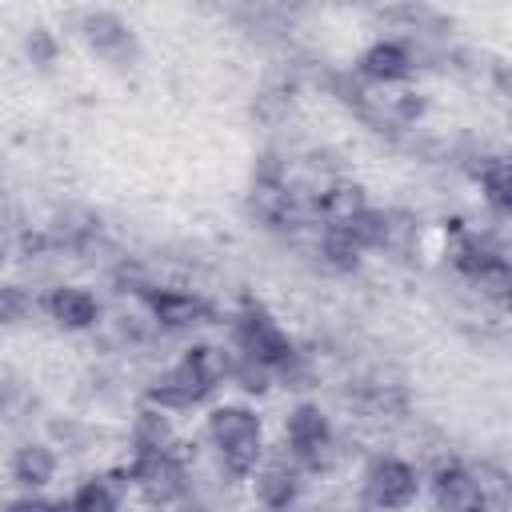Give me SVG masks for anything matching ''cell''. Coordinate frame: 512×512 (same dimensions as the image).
Segmentation results:
<instances>
[{
	"label": "cell",
	"instance_id": "1",
	"mask_svg": "<svg viewBox=\"0 0 512 512\" xmlns=\"http://www.w3.org/2000/svg\"><path fill=\"white\" fill-rule=\"evenodd\" d=\"M228 352L212 348V344H192L168 372H160L148 388V404L168 412V408H192L200 400H208L224 376H228Z\"/></svg>",
	"mask_w": 512,
	"mask_h": 512
},
{
	"label": "cell",
	"instance_id": "2",
	"mask_svg": "<svg viewBox=\"0 0 512 512\" xmlns=\"http://www.w3.org/2000/svg\"><path fill=\"white\" fill-rule=\"evenodd\" d=\"M208 440L220 448V460L232 476H252L264 456L260 416L244 404H220L208 412Z\"/></svg>",
	"mask_w": 512,
	"mask_h": 512
},
{
	"label": "cell",
	"instance_id": "3",
	"mask_svg": "<svg viewBox=\"0 0 512 512\" xmlns=\"http://www.w3.org/2000/svg\"><path fill=\"white\" fill-rule=\"evenodd\" d=\"M232 344L244 360L276 372V368H288L296 360V344L288 340V332L260 308V304H244V312L236 316L232 324Z\"/></svg>",
	"mask_w": 512,
	"mask_h": 512
},
{
	"label": "cell",
	"instance_id": "4",
	"mask_svg": "<svg viewBox=\"0 0 512 512\" xmlns=\"http://www.w3.org/2000/svg\"><path fill=\"white\" fill-rule=\"evenodd\" d=\"M452 264L460 276H468L472 284H480V292L504 300L508 296V284H512V272H508V260L500 248H492L488 240L464 232L456 236V248H452Z\"/></svg>",
	"mask_w": 512,
	"mask_h": 512
},
{
	"label": "cell",
	"instance_id": "5",
	"mask_svg": "<svg viewBox=\"0 0 512 512\" xmlns=\"http://www.w3.org/2000/svg\"><path fill=\"white\" fill-rule=\"evenodd\" d=\"M416 492H420V476H416V468H412L408 460H400V456H376V460L368 464V472H364V496H368V504L380 508V512H400V508H408V504L416 500Z\"/></svg>",
	"mask_w": 512,
	"mask_h": 512
},
{
	"label": "cell",
	"instance_id": "6",
	"mask_svg": "<svg viewBox=\"0 0 512 512\" xmlns=\"http://www.w3.org/2000/svg\"><path fill=\"white\" fill-rule=\"evenodd\" d=\"M128 480L132 488L148 500V504H172L188 492V472L172 452H156V456H132L128 464Z\"/></svg>",
	"mask_w": 512,
	"mask_h": 512
},
{
	"label": "cell",
	"instance_id": "7",
	"mask_svg": "<svg viewBox=\"0 0 512 512\" xmlns=\"http://www.w3.org/2000/svg\"><path fill=\"white\" fill-rule=\"evenodd\" d=\"M284 440H288V452H292L300 464L316 468V464L324 460V452L332 448V424H328L324 408H320V404H296V408L288 412Z\"/></svg>",
	"mask_w": 512,
	"mask_h": 512
},
{
	"label": "cell",
	"instance_id": "8",
	"mask_svg": "<svg viewBox=\"0 0 512 512\" xmlns=\"http://www.w3.org/2000/svg\"><path fill=\"white\" fill-rule=\"evenodd\" d=\"M80 36L88 40V48L112 64H128L136 56V32L132 24H124L116 12L108 8H96V12H84L80 16Z\"/></svg>",
	"mask_w": 512,
	"mask_h": 512
},
{
	"label": "cell",
	"instance_id": "9",
	"mask_svg": "<svg viewBox=\"0 0 512 512\" xmlns=\"http://www.w3.org/2000/svg\"><path fill=\"white\" fill-rule=\"evenodd\" d=\"M432 496L440 504V512H488V488L476 472H468L464 464H440L432 476Z\"/></svg>",
	"mask_w": 512,
	"mask_h": 512
},
{
	"label": "cell",
	"instance_id": "10",
	"mask_svg": "<svg viewBox=\"0 0 512 512\" xmlns=\"http://www.w3.org/2000/svg\"><path fill=\"white\" fill-rule=\"evenodd\" d=\"M360 76L364 80H376V84H396V80H408L412 76V52L400 44V40H376L360 52Z\"/></svg>",
	"mask_w": 512,
	"mask_h": 512
},
{
	"label": "cell",
	"instance_id": "11",
	"mask_svg": "<svg viewBox=\"0 0 512 512\" xmlns=\"http://www.w3.org/2000/svg\"><path fill=\"white\" fill-rule=\"evenodd\" d=\"M152 316L164 324V328H192L200 320H208V304L196 296V292H180V288H160V292H144Z\"/></svg>",
	"mask_w": 512,
	"mask_h": 512
},
{
	"label": "cell",
	"instance_id": "12",
	"mask_svg": "<svg viewBox=\"0 0 512 512\" xmlns=\"http://www.w3.org/2000/svg\"><path fill=\"white\" fill-rule=\"evenodd\" d=\"M48 312H52V320H56L60 328L80 332V328H92V324H96L100 304H96V296H92L88 288H80V284H60V288L48 292Z\"/></svg>",
	"mask_w": 512,
	"mask_h": 512
},
{
	"label": "cell",
	"instance_id": "13",
	"mask_svg": "<svg viewBox=\"0 0 512 512\" xmlns=\"http://www.w3.org/2000/svg\"><path fill=\"white\" fill-rule=\"evenodd\" d=\"M252 488H256V500H260L268 512H288V508L296 504V496H300L296 468L284 464V460H272L268 468H260L256 480H252Z\"/></svg>",
	"mask_w": 512,
	"mask_h": 512
},
{
	"label": "cell",
	"instance_id": "14",
	"mask_svg": "<svg viewBox=\"0 0 512 512\" xmlns=\"http://www.w3.org/2000/svg\"><path fill=\"white\" fill-rule=\"evenodd\" d=\"M12 476H16V484H24V488H44V484H52V476H56V452H52L48 444H40V440L20 444L16 456H12Z\"/></svg>",
	"mask_w": 512,
	"mask_h": 512
},
{
	"label": "cell",
	"instance_id": "15",
	"mask_svg": "<svg viewBox=\"0 0 512 512\" xmlns=\"http://www.w3.org/2000/svg\"><path fill=\"white\" fill-rule=\"evenodd\" d=\"M316 208H320L324 228H328V224H344V220H352L356 212H364L368 200H364V188H360V184H352V180H336V184H328V188L320 192Z\"/></svg>",
	"mask_w": 512,
	"mask_h": 512
},
{
	"label": "cell",
	"instance_id": "16",
	"mask_svg": "<svg viewBox=\"0 0 512 512\" xmlns=\"http://www.w3.org/2000/svg\"><path fill=\"white\" fill-rule=\"evenodd\" d=\"M172 452V424L160 408H144L132 420V456H156Z\"/></svg>",
	"mask_w": 512,
	"mask_h": 512
},
{
	"label": "cell",
	"instance_id": "17",
	"mask_svg": "<svg viewBox=\"0 0 512 512\" xmlns=\"http://www.w3.org/2000/svg\"><path fill=\"white\" fill-rule=\"evenodd\" d=\"M116 508H120V488L108 476H92L68 500H56V512H116Z\"/></svg>",
	"mask_w": 512,
	"mask_h": 512
},
{
	"label": "cell",
	"instance_id": "18",
	"mask_svg": "<svg viewBox=\"0 0 512 512\" xmlns=\"http://www.w3.org/2000/svg\"><path fill=\"white\" fill-rule=\"evenodd\" d=\"M480 192L488 200V208L496 216H508L512 208V176H508V160H488L480 168Z\"/></svg>",
	"mask_w": 512,
	"mask_h": 512
},
{
	"label": "cell",
	"instance_id": "19",
	"mask_svg": "<svg viewBox=\"0 0 512 512\" xmlns=\"http://www.w3.org/2000/svg\"><path fill=\"white\" fill-rule=\"evenodd\" d=\"M320 256H324V264L328 268H336V272H352L356 264H360V248L344 236V232H336V228H324V236H320Z\"/></svg>",
	"mask_w": 512,
	"mask_h": 512
},
{
	"label": "cell",
	"instance_id": "20",
	"mask_svg": "<svg viewBox=\"0 0 512 512\" xmlns=\"http://www.w3.org/2000/svg\"><path fill=\"white\" fill-rule=\"evenodd\" d=\"M228 376H236L244 392H264V388H268V368H260V364H252V360H244V356L228 360Z\"/></svg>",
	"mask_w": 512,
	"mask_h": 512
},
{
	"label": "cell",
	"instance_id": "21",
	"mask_svg": "<svg viewBox=\"0 0 512 512\" xmlns=\"http://www.w3.org/2000/svg\"><path fill=\"white\" fill-rule=\"evenodd\" d=\"M28 308H32V300L24 296V288H16V284H0V320H4V324L24 320Z\"/></svg>",
	"mask_w": 512,
	"mask_h": 512
},
{
	"label": "cell",
	"instance_id": "22",
	"mask_svg": "<svg viewBox=\"0 0 512 512\" xmlns=\"http://www.w3.org/2000/svg\"><path fill=\"white\" fill-rule=\"evenodd\" d=\"M28 56H32L40 68H48V64H52V56H56V44H52V36H48L44 28H36V32L28 36Z\"/></svg>",
	"mask_w": 512,
	"mask_h": 512
},
{
	"label": "cell",
	"instance_id": "23",
	"mask_svg": "<svg viewBox=\"0 0 512 512\" xmlns=\"http://www.w3.org/2000/svg\"><path fill=\"white\" fill-rule=\"evenodd\" d=\"M8 512H56V500H44V496H20L8 504Z\"/></svg>",
	"mask_w": 512,
	"mask_h": 512
},
{
	"label": "cell",
	"instance_id": "24",
	"mask_svg": "<svg viewBox=\"0 0 512 512\" xmlns=\"http://www.w3.org/2000/svg\"><path fill=\"white\" fill-rule=\"evenodd\" d=\"M176 512H204V508H200V504H180Z\"/></svg>",
	"mask_w": 512,
	"mask_h": 512
}]
</instances>
